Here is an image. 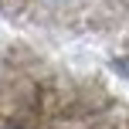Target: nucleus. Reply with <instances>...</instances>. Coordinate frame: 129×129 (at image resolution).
<instances>
[]
</instances>
